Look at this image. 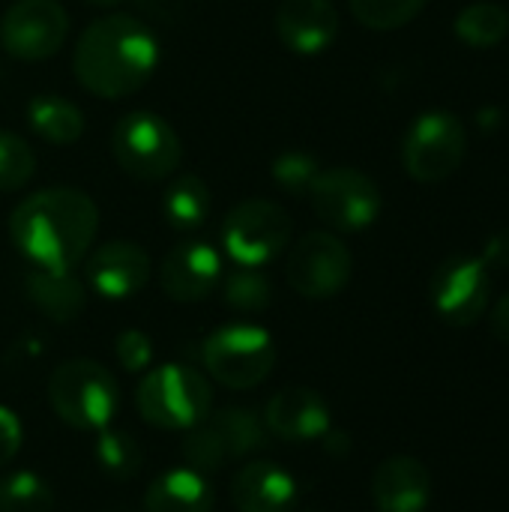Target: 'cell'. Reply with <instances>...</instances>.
<instances>
[{"mask_svg":"<svg viewBox=\"0 0 509 512\" xmlns=\"http://www.w3.org/2000/svg\"><path fill=\"white\" fill-rule=\"evenodd\" d=\"M24 294L45 318L57 324L75 321L87 306V288L72 270L30 267L24 276Z\"/></svg>","mask_w":509,"mask_h":512,"instance_id":"obj_19","label":"cell"},{"mask_svg":"<svg viewBox=\"0 0 509 512\" xmlns=\"http://www.w3.org/2000/svg\"><path fill=\"white\" fill-rule=\"evenodd\" d=\"M339 24L333 0H279L276 6V36L300 57H315L333 48Z\"/></svg>","mask_w":509,"mask_h":512,"instance_id":"obj_15","label":"cell"},{"mask_svg":"<svg viewBox=\"0 0 509 512\" xmlns=\"http://www.w3.org/2000/svg\"><path fill=\"white\" fill-rule=\"evenodd\" d=\"M492 333L509 345V294H504L498 303H495V309H492Z\"/></svg>","mask_w":509,"mask_h":512,"instance_id":"obj_34","label":"cell"},{"mask_svg":"<svg viewBox=\"0 0 509 512\" xmlns=\"http://www.w3.org/2000/svg\"><path fill=\"white\" fill-rule=\"evenodd\" d=\"M351 273L354 255L345 246V240H339V234L333 231L303 234L291 246L285 264L288 285L306 300H330L342 294L351 282Z\"/></svg>","mask_w":509,"mask_h":512,"instance_id":"obj_10","label":"cell"},{"mask_svg":"<svg viewBox=\"0 0 509 512\" xmlns=\"http://www.w3.org/2000/svg\"><path fill=\"white\" fill-rule=\"evenodd\" d=\"M456 36L471 45V48H495L507 39L509 33V12L507 6L495 0H480L468 3L453 24Z\"/></svg>","mask_w":509,"mask_h":512,"instance_id":"obj_24","label":"cell"},{"mask_svg":"<svg viewBox=\"0 0 509 512\" xmlns=\"http://www.w3.org/2000/svg\"><path fill=\"white\" fill-rule=\"evenodd\" d=\"M480 261H483L489 270H509V228L495 231V234L483 243Z\"/></svg>","mask_w":509,"mask_h":512,"instance_id":"obj_33","label":"cell"},{"mask_svg":"<svg viewBox=\"0 0 509 512\" xmlns=\"http://www.w3.org/2000/svg\"><path fill=\"white\" fill-rule=\"evenodd\" d=\"M96 462L99 468L114 480H132L144 465V450L129 432L102 429L96 444Z\"/></svg>","mask_w":509,"mask_h":512,"instance_id":"obj_27","label":"cell"},{"mask_svg":"<svg viewBox=\"0 0 509 512\" xmlns=\"http://www.w3.org/2000/svg\"><path fill=\"white\" fill-rule=\"evenodd\" d=\"M138 414L156 429H192L213 408L210 381L189 366H159L147 372L135 393Z\"/></svg>","mask_w":509,"mask_h":512,"instance_id":"obj_6","label":"cell"},{"mask_svg":"<svg viewBox=\"0 0 509 512\" xmlns=\"http://www.w3.org/2000/svg\"><path fill=\"white\" fill-rule=\"evenodd\" d=\"M96 231L99 207L75 186L39 189L9 213V240L30 267L75 270L93 249Z\"/></svg>","mask_w":509,"mask_h":512,"instance_id":"obj_1","label":"cell"},{"mask_svg":"<svg viewBox=\"0 0 509 512\" xmlns=\"http://www.w3.org/2000/svg\"><path fill=\"white\" fill-rule=\"evenodd\" d=\"M477 126H480L483 132H492V129H498V126H501V111H498V108H486V111H480V120H477Z\"/></svg>","mask_w":509,"mask_h":512,"instance_id":"obj_35","label":"cell"},{"mask_svg":"<svg viewBox=\"0 0 509 512\" xmlns=\"http://www.w3.org/2000/svg\"><path fill=\"white\" fill-rule=\"evenodd\" d=\"M87 285L105 300H126L150 279V255L132 240H108L84 258Z\"/></svg>","mask_w":509,"mask_h":512,"instance_id":"obj_14","label":"cell"},{"mask_svg":"<svg viewBox=\"0 0 509 512\" xmlns=\"http://www.w3.org/2000/svg\"><path fill=\"white\" fill-rule=\"evenodd\" d=\"M84 3H90V6H102V9H111V6H117L120 0H84Z\"/></svg>","mask_w":509,"mask_h":512,"instance_id":"obj_36","label":"cell"},{"mask_svg":"<svg viewBox=\"0 0 509 512\" xmlns=\"http://www.w3.org/2000/svg\"><path fill=\"white\" fill-rule=\"evenodd\" d=\"M213 195L210 186L198 174H177L162 192V213L171 228L195 231L210 219Z\"/></svg>","mask_w":509,"mask_h":512,"instance_id":"obj_22","label":"cell"},{"mask_svg":"<svg viewBox=\"0 0 509 512\" xmlns=\"http://www.w3.org/2000/svg\"><path fill=\"white\" fill-rule=\"evenodd\" d=\"M222 294L237 312H264L273 303V282L261 273V267H237L222 276Z\"/></svg>","mask_w":509,"mask_h":512,"instance_id":"obj_26","label":"cell"},{"mask_svg":"<svg viewBox=\"0 0 509 512\" xmlns=\"http://www.w3.org/2000/svg\"><path fill=\"white\" fill-rule=\"evenodd\" d=\"M54 489L33 471H12L0 480V512H51Z\"/></svg>","mask_w":509,"mask_h":512,"instance_id":"obj_25","label":"cell"},{"mask_svg":"<svg viewBox=\"0 0 509 512\" xmlns=\"http://www.w3.org/2000/svg\"><path fill=\"white\" fill-rule=\"evenodd\" d=\"M33 171H36L33 147L21 135L0 129V192H18L21 186H27Z\"/></svg>","mask_w":509,"mask_h":512,"instance_id":"obj_30","label":"cell"},{"mask_svg":"<svg viewBox=\"0 0 509 512\" xmlns=\"http://www.w3.org/2000/svg\"><path fill=\"white\" fill-rule=\"evenodd\" d=\"M114 351L126 372H144L153 360V342L141 330H123L114 342Z\"/></svg>","mask_w":509,"mask_h":512,"instance_id":"obj_31","label":"cell"},{"mask_svg":"<svg viewBox=\"0 0 509 512\" xmlns=\"http://www.w3.org/2000/svg\"><path fill=\"white\" fill-rule=\"evenodd\" d=\"M429 0H348L354 18L369 30H396L411 24Z\"/></svg>","mask_w":509,"mask_h":512,"instance_id":"obj_28","label":"cell"},{"mask_svg":"<svg viewBox=\"0 0 509 512\" xmlns=\"http://www.w3.org/2000/svg\"><path fill=\"white\" fill-rule=\"evenodd\" d=\"M111 153L123 174L159 183L174 177L183 162L177 129L156 111H129L111 129Z\"/></svg>","mask_w":509,"mask_h":512,"instance_id":"obj_4","label":"cell"},{"mask_svg":"<svg viewBox=\"0 0 509 512\" xmlns=\"http://www.w3.org/2000/svg\"><path fill=\"white\" fill-rule=\"evenodd\" d=\"M0 78H3V69H0Z\"/></svg>","mask_w":509,"mask_h":512,"instance_id":"obj_38","label":"cell"},{"mask_svg":"<svg viewBox=\"0 0 509 512\" xmlns=\"http://www.w3.org/2000/svg\"><path fill=\"white\" fill-rule=\"evenodd\" d=\"M51 411L78 432H102L120 411V387L96 360H66L48 381Z\"/></svg>","mask_w":509,"mask_h":512,"instance_id":"obj_3","label":"cell"},{"mask_svg":"<svg viewBox=\"0 0 509 512\" xmlns=\"http://www.w3.org/2000/svg\"><path fill=\"white\" fill-rule=\"evenodd\" d=\"M318 171H321L318 156H312L306 150H282L273 159V165H270L273 183L279 189H285L288 195H294V198H306L309 195Z\"/></svg>","mask_w":509,"mask_h":512,"instance_id":"obj_29","label":"cell"},{"mask_svg":"<svg viewBox=\"0 0 509 512\" xmlns=\"http://www.w3.org/2000/svg\"><path fill=\"white\" fill-rule=\"evenodd\" d=\"M225 276L222 255L207 240H180L159 267L162 291L177 303L207 300Z\"/></svg>","mask_w":509,"mask_h":512,"instance_id":"obj_13","label":"cell"},{"mask_svg":"<svg viewBox=\"0 0 509 512\" xmlns=\"http://www.w3.org/2000/svg\"><path fill=\"white\" fill-rule=\"evenodd\" d=\"M372 501L378 512H426L432 501V474L414 456H393L372 477Z\"/></svg>","mask_w":509,"mask_h":512,"instance_id":"obj_17","label":"cell"},{"mask_svg":"<svg viewBox=\"0 0 509 512\" xmlns=\"http://www.w3.org/2000/svg\"><path fill=\"white\" fill-rule=\"evenodd\" d=\"M159 66V39L135 15L111 12L90 21L72 51L78 84L99 99L138 93Z\"/></svg>","mask_w":509,"mask_h":512,"instance_id":"obj_2","label":"cell"},{"mask_svg":"<svg viewBox=\"0 0 509 512\" xmlns=\"http://www.w3.org/2000/svg\"><path fill=\"white\" fill-rule=\"evenodd\" d=\"M21 438H24V429H21V420L0 405V468H6L18 450H21Z\"/></svg>","mask_w":509,"mask_h":512,"instance_id":"obj_32","label":"cell"},{"mask_svg":"<svg viewBox=\"0 0 509 512\" xmlns=\"http://www.w3.org/2000/svg\"><path fill=\"white\" fill-rule=\"evenodd\" d=\"M30 129L57 147H69L84 135V111L60 93H36L27 102Z\"/></svg>","mask_w":509,"mask_h":512,"instance_id":"obj_21","label":"cell"},{"mask_svg":"<svg viewBox=\"0 0 509 512\" xmlns=\"http://www.w3.org/2000/svg\"><path fill=\"white\" fill-rule=\"evenodd\" d=\"M306 198L324 225L345 234L366 231L381 216L378 183L366 171L351 165L321 168Z\"/></svg>","mask_w":509,"mask_h":512,"instance_id":"obj_9","label":"cell"},{"mask_svg":"<svg viewBox=\"0 0 509 512\" xmlns=\"http://www.w3.org/2000/svg\"><path fill=\"white\" fill-rule=\"evenodd\" d=\"M492 300V270L471 255L447 258L432 276V306L453 327L477 324Z\"/></svg>","mask_w":509,"mask_h":512,"instance_id":"obj_12","label":"cell"},{"mask_svg":"<svg viewBox=\"0 0 509 512\" xmlns=\"http://www.w3.org/2000/svg\"><path fill=\"white\" fill-rule=\"evenodd\" d=\"M111 512H132V510H111Z\"/></svg>","mask_w":509,"mask_h":512,"instance_id":"obj_37","label":"cell"},{"mask_svg":"<svg viewBox=\"0 0 509 512\" xmlns=\"http://www.w3.org/2000/svg\"><path fill=\"white\" fill-rule=\"evenodd\" d=\"M213 501V486L201 471L171 468L150 483L144 512H213Z\"/></svg>","mask_w":509,"mask_h":512,"instance_id":"obj_20","label":"cell"},{"mask_svg":"<svg viewBox=\"0 0 509 512\" xmlns=\"http://www.w3.org/2000/svg\"><path fill=\"white\" fill-rule=\"evenodd\" d=\"M237 512H294L297 480L276 462H249L231 480Z\"/></svg>","mask_w":509,"mask_h":512,"instance_id":"obj_18","label":"cell"},{"mask_svg":"<svg viewBox=\"0 0 509 512\" xmlns=\"http://www.w3.org/2000/svg\"><path fill=\"white\" fill-rule=\"evenodd\" d=\"M66 36L69 12L60 0H15L0 18V45L15 60H48L63 48Z\"/></svg>","mask_w":509,"mask_h":512,"instance_id":"obj_11","label":"cell"},{"mask_svg":"<svg viewBox=\"0 0 509 512\" xmlns=\"http://www.w3.org/2000/svg\"><path fill=\"white\" fill-rule=\"evenodd\" d=\"M201 360L216 384L228 390H252L270 378L276 366V342L258 324L231 321L204 339Z\"/></svg>","mask_w":509,"mask_h":512,"instance_id":"obj_5","label":"cell"},{"mask_svg":"<svg viewBox=\"0 0 509 512\" xmlns=\"http://www.w3.org/2000/svg\"><path fill=\"white\" fill-rule=\"evenodd\" d=\"M207 423L219 435L228 462L240 459V456H249V453H255V450H261L267 444V426L249 408H222L213 417L207 414Z\"/></svg>","mask_w":509,"mask_h":512,"instance_id":"obj_23","label":"cell"},{"mask_svg":"<svg viewBox=\"0 0 509 512\" xmlns=\"http://www.w3.org/2000/svg\"><path fill=\"white\" fill-rule=\"evenodd\" d=\"M468 153V129L453 111L420 114L402 138V165L417 183H441L453 177Z\"/></svg>","mask_w":509,"mask_h":512,"instance_id":"obj_8","label":"cell"},{"mask_svg":"<svg viewBox=\"0 0 509 512\" xmlns=\"http://www.w3.org/2000/svg\"><path fill=\"white\" fill-rule=\"evenodd\" d=\"M294 222L270 198H246L222 219V249L237 267H264L291 246Z\"/></svg>","mask_w":509,"mask_h":512,"instance_id":"obj_7","label":"cell"},{"mask_svg":"<svg viewBox=\"0 0 509 512\" xmlns=\"http://www.w3.org/2000/svg\"><path fill=\"white\" fill-rule=\"evenodd\" d=\"M264 426L279 441L309 444V441L327 438L330 408L321 393H315L309 387H288L270 399V405L264 411Z\"/></svg>","mask_w":509,"mask_h":512,"instance_id":"obj_16","label":"cell"}]
</instances>
